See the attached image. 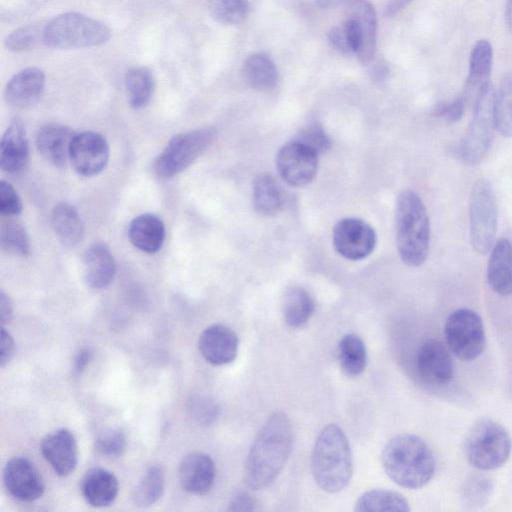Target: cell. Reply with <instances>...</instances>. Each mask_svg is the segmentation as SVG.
Segmentation results:
<instances>
[{"instance_id":"cell-46","label":"cell","mask_w":512,"mask_h":512,"mask_svg":"<svg viewBox=\"0 0 512 512\" xmlns=\"http://www.w3.org/2000/svg\"><path fill=\"white\" fill-rule=\"evenodd\" d=\"M328 39L337 50L346 54L352 53L342 25L332 28L328 34Z\"/></svg>"},{"instance_id":"cell-4","label":"cell","mask_w":512,"mask_h":512,"mask_svg":"<svg viewBox=\"0 0 512 512\" xmlns=\"http://www.w3.org/2000/svg\"><path fill=\"white\" fill-rule=\"evenodd\" d=\"M395 231L401 260L418 267L427 259L430 245V223L420 196L412 190L402 191L396 202Z\"/></svg>"},{"instance_id":"cell-15","label":"cell","mask_w":512,"mask_h":512,"mask_svg":"<svg viewBox=\"0 0 512 512\" xmlns=\"http://www.w3.org/2000/svg\"><path fill=\"white\" fill-rule=\"evenodd\" d=\"M3 481L9 494L23 502L39 499L45 490L39 470L33 462L24 457H14L6 463Z\"/></svg>"},{"instance_id":"cell-6","label":"cell","mask_w":512,"mask_h":512,"mask_svg":"<svg viewBox=\"0 0 512 512\" xmlns=\"http://www.w3.org/2000/svg\"><path fill=\"white\" fill-rule=\"evenodd\" d=\"M512 449L506 429L491 419L477 421L468 432L464 451L469 463L479 470H493L508 460Z\"/></svg>"},{"instance_id":"cell-41","label":"cell","mask_w":512,"mask_h":512,"mask_svg":"<svg viewBox=\"0 0 512 512\" xmlns=\"http://www.w3.org/2000/svg\"><path fill=\"white\" fill-rule=\"evenodd\" d=\"M294 141L305 145L318 155L326 153L331 147L329 137L319 124H311L303 128Z\"/></svg>"},{"instance_id":"cell-53","label":"cell","mask_w":512,"mask_h":512,"mask_svg":"<svg viewBox=\"0 0 512 512\" xmlns=\"http://www.w3.org/2000/svg\"><path fill=\"white\" fill-rule=\"evenodd\" d=\"M350 0H315L317 6L323 9L336 7Z\"/></svg>"},{"instance_id":"cell-42","label":"cell","mask_w":512,"mask_h":512,"mask_svg":"<svg viewBox=\"0 0 512 512\" xmlns=\"http://www.w3.org/2000/svg\"><path fill=\"white\" fill-rule=\"evenodd\" d=\"M43 37V30L36 25H27L11 33L5 42L12 51H24L32 48Z\"/></svg>"},{"instance_id":"cell-14","label":"cell","mask_w":512,"mask_h":512,"mask_svg":"<svg viewBox=\"0 0 512 512\" xmlns=\"http://www.w3.org/2000/svg\"><path fill=\"white\" fill-rule=\"evenodd\" d=\"M318 154L305 145L292 141L284 145L276 157L280 176L295 187L310 183L318 168Z\"/></svg>"},{"instance_id":"cell-36","label":"cell","mask_w":512,"mask_h":512,"mask_svg":"<svg viewBox=\"0 0 512 512\" xmlns=\"http://www.w3.org/2000/svg\"><path fill=\"white\" fill-rule=\"evenodd\" d=\"M164 472L159 465L149 467L133 491L135 505L147 507L156 503L164 491Z\"/></svg>"},{"instance_id":"cell-48","label":"cell","mask_w":512,"mask_h":512,"mask_svg":"<svg viewBox=\"0 0 512 512\" xmlns=\"http://www.w3.org/2000/svg\"><path fill=\"white\" fill-rule=\"evenodd\" d=\"M92 359V352L88 348L80 349L74 357L72 371L74 375L81 374Z\"/></svg>"},{"instance_id":"cell-31","label":"cell","mask_w":512,"mask_h":512,"mask_svg":"<svg viewBox=\"0 0 512 512\" xmlns=\"http://www.w3.org/2000/svg\"><path fill=\"white\" fill-rule=\"evenodd\" d=\"M253 204L258 214L273 216L282 206L280 189L269 173L259 174L253 185Z\"/></svg>"},{"instance_id":"cell-45","label":"cell","mask_w":512,"mask_h":512,"mask_svg":"<svg viewBox=\"0 0 512 512\" xmlns=\"http://www.w3.org/2000/svg\"><path fill=\"white\" fill-rule=\"evenodd\" d=\"M464 107L465 100L459 97L449 103L439 105L436 108V114L444 117L448 122L453 123L462 118Z\"/></svg>"},{"instance_id":"cell-9","label":"cell","mask_w":512,"mask_h":512,"mask_svg":"<svg viewBox=\"0 0 512 512\" xmlns=\"http://www.w3.org/2000/svg\"><path fill=\"white\" fill-rule=\"evenodd\" d=\"M470 240L478 254H486L494 245L497 230V203L487 179L473 186L469 202Z\"/></svg>"},{"instance_id":"cell-27","label":"cell","mask_w":512,"mask_h":512,"mask_svg":"<svg viewBox=\"0 0 512 512\" xmlns=\"http://www.w3.org/2000/svg\"><path fill=\"white\" fill-rule=\"evenodd\" d=\"M52 228L62 244L74 247L84 237V224L78 211L68 203H58L51 213Z\"/></svg>"},{"instance_id":"cell-24","label":"cell","mask_w":512,"mask_h":512,"mask_svg":"<svg viewBox=\"0 0 512 512\" xmlns=\"http://www.w3.org/2000/svg\"><path fill=\"white\" fill-rule=\"evenodd\" d=\"M84 277L94 289L108 286L116 273V263L110 249L101 242L90 245L83 256Z\"/></svg>"},{"instance_id":"cell-38","label":"cell","mask_w":512,"mask_h":512,"mask_svg":"<svg viewBox=\"0 0 512 512\" xmlns=\"http://www.w3.org/2000/svg\"><path fill=\"white\" fill-rule=\"evenodd\" d=\"M0 244L3 251L15 256L25 257L30 253V241L25 228L12 219L1 224Z\"/></svg>"},{"instance_id":"cell-35","label":"cell","mask_w":512,"mask_h":512,"mask_svg":"<svg viewBox=\"0 0 512 512\" xmlns=\"http://www.w3.org/2000/svg\"><path fill=\"white\" fill-rule=\"evenodd\" d=\"M493 490L494 483L490 477L482 473L470 474L461 486V505L468 511L482 509L489 502Z\"/></svg>"},{"instance_id":"cell-23","label":"cell","mask_w":512,"mask_h":512,"mask_svg":"<svg viewBox=\"0 0 512 512\" xmlns=\"http://www.w3.org/2000/svg\"><path fill=\"white\" fill-rule=\"evenodd\" d=\"M487 266V282L501 296L512 294V243L499 239L491 248Z\"/></svg>"},{"instance_id":"cell-17","label":"cell","mask_w":512,"mask_h":512,"mask_svg":"<svg viewBox=\"0 0 512 512\" xmlns=\"http://www.w3.org/2000/svg\"><path fill=\"white\" fill-rule=\"evenodd\" d=\"M41 453L54 472L67 476L76 468L78 447L73 434L67 429H59L47 435L41 442Z\"/></svg>"},{"instance_id":"cell-10","label":"cell","mask_w":512,"mask_h":512,"mask_svg":"<svg viewBox=\"0 0 512 512\" xmlns=\"http://www.w3.org/2000/svg\"><path fill=\"white\" fill-rule=\"evenodd\" d=\"M446 345L462 360L479 357L486 346V336L481 317L473 310L460 308L453 311L444 327Z\"/></svg>"},{"instance_id":"cell-50","label":"cell","mask_w":512,"mask_h":512,"mask_svg":"<svg viewBox=\"0 0 512 512\" xmlns=\"http://www.w3.org/2000/svg\"><path fill=\"white\" fill-rule=\"evenodd\" d=\"M389 65L384 60H378L370 68V77L373 81L381 83L386 80L389 75Z\"/></svg>"},{"instance_id":"cell-30","label":"cell","mask_w":512,"mask_h":512,"mask_svg":"<svg viewBox=\"0 0 512 512\" xmlns=\"http://www.w3.org/2000/svg\"><path fill=\"white\" fill-rule=\"evenodd\" d=\"M357 512L409 511L407 499L396 491L373 489L362 494L355 503Z\"/></svg>"},{"instance_id":"cell-39","label":"cell","mask_w":512,"mask_h":512,"mask_svg":"<svg viewBox=\"0 0 512 512\" xmlns=\"http://www.w3.org/2000/svg\"><path fill=\"white\" fill-rule=\"evenodd\" d=\"M209 10L219 23L238 24L248 14V3L246 0H210Z\"/></svg>"},{"instance_id":"cell-32","label":"cell","mask_w":512,"mask_h":512,"mask_svg":"<svg viewBox=\"0 0 512 512\" xmlns=\"http://www.w3.org/2000/svg\"><path fill=\"white\" fill-rule=\"evenodd\" d=\"M493 49L489 41L478 40L472 48L469 61L468 90L481 89L489 82L492 69Z\"/></svg>"},{"instance_id":"cell-40","label":"cell","mask_w":512,"mask_h":512,"mask_svg":"<svg viewBox=\"0 0 512 512\" xmlns=\"http://www.w3.org/2000/svg\"><path fill=\"white\" fill-rule=\"evenodd\" d=\"M127 447L126 435L120 429H110L101 433L96 441V450L107 457L121 456Z\"/></svg>"},{"instance_id":"cell-19","label":"cell","mask_w":512,"mask_h":512,"mask_svg":"<svg viewBox=\"0 0 512 512\" xmlns=\"http://www.w3.org/2000/svg\"><path fill=\"white\" fill-rule=\"evenodd\" d=\"M216 468L213 460L204 453L193 452L186 455L179 466V480L184 490L202 495L213 486Z\"/></svg>"},{"instance_id":"cell-20","label":"cell","mask_w":512,"mask_h":512,"mask_svg":"<svg viewBox=\"0 0 512 512\" xmlns=\"http://www.w3.org/2000/svg\"><path fill=\"white\" fill-rule=\"evenodd\" d=\"M45 75L37 67H29L19 71L7 83L6 101L16 108H27L36 104L42 96Z\"/></svg>"},{"instance_id":"cell-49","label":"cell","mask_w":512,"mask_h":512,"mask_svg":"<svg viewBox=\"0 0 512 512\" xmlns=\"http://www.w3.org/2000/svg\"><path fill=\"white\" fill-rule=\"evenodd\" d=\"M254 500L247 493H240L234 497L228 508L231 511H251L254 510Z\"/></svg>"},{"instance_id":"cell-13","label":"cell","mask_w":512,"mask_h":512,"mask_svg":"<svg viewBox=\"0 0 512 512\" xmlns=\"http://www.w3.org/2000/svg\"><path fill=\"white\" fill-rule=\"evenodd\" d=\"M416 369L423 383L443 387L454 377V364L447 345L437 339L425 341L416 356Z\"/></svg>"},{"instance_id":"cell-1","label":"cell","mask_w":512,"mask_h":512,"mask_svg":"<svg viewBox=\"0 0 512 512\" xmlns=\"http://www.w3.org/2000/svg\"><path fill=\"white\" fill-rule=\"evenodd\" d=\"M293 429L283 412L271 414L258 432L244 465V481L253 490L270 486L292 450Z\"/></svg>"},{"instance_id":"cell-16","label":"cell","mask_w":512,"mask_h":512,"mask_svg":"<svg viewBox=\"0 0 512 512\" xmlns=\"http://www.w3.org/2000/svg\"><path fill=\"white\" fill-rule=\"evenodd\" d=\"M238 337L233 330L223 324L207 327L199 338V351L212 365H226L233 362L238 352Z\"/></svg>"},{"instance_id":"cell-22","label":"cell","mask_w":512,"mask_h":512,"mask_svg":"<svg viewBox=\"0 0 512 512\" xmlns=\"http://www.w3.org/2000/svg\"><path fill=\"white\" fill-rule=\"evenodd\" d=\"M74 135L65 125L47 124L37 134V149L47 162L56 167H64L69 160Z\"/></svg>"},{"instance_id":"cell-21","label":"cell","mask_w":512,"mask_h":512,"mask_svg":"<svg viewBox=\"0 0 512 512\" xmlns=\"http://www.w3.org/2000/svg\"><path fill=\"white\" fill-rule=\"evenodd\" d=\"M346 17L353 21L360 37L356 55L362 64H368L376 51L377 22L374 7L367 0H354L347 9Z\"/></svg>"},{"instance_id":"cell-28","label":"cell","mask_w":512,"mask_h":512,"mask_svg":"<svg viewBox=\"0 0 512 512\" xmlns=\"http://www.w3.org/2000/svg\"><path fill=\"white\" fill-rule=\"evenodd\" d=\"M242 77L249 87L256 90H266L276 84L278 73L269 56L263 53H255L244 61Z\"/></svg>"},{"instance_id":"cell-43","label":"cell","mask_w":512,"mask_h":512,"mask_svg":"<svg viewBox=\"0 0 512 512\" xmlns=\"http://www.w3.org/2000/svg\"><path fill=\"white\" fill-rule=\"evenodd\" d=\"M188 410L191 416L203 425L212 424L218 416V406L211 399L203 396L191 397Z\"/></svg>"},{"instance_id":"cell-2","label":"cell","mask_w":512,"mask_h":512,"mask_svg":"<svg viewBox=\"0 0 512 512\" xmlns=\"http://www.w3.org/2000/svg\"><path fill=\"white\" fill-rule=\"evenodd\" d=\"M381 462L387 476L397 485L418 489L433 478L436 470L435 455L419 436L399 434L385 445Z\"/></svg>"},{"instance_id":"cell-54","label":"cell","mask_w":512,"mask_h":512,"mask_svg":"<svg viewBox=\"0 0 512 512\" xmlns=\"http://www.w3.org/2000/svg\"><path fill=\"white\" fill-rule=\"evenodd\" d=\"M505 21L509 31L512 33V0H507L505 8Z\"/></svg>"},{"instance_id":"cell-29","label":"cell","mask_w":512,"mask_h":512,"mask_svg":"<svg viewBox=\"0 0 512 512\" xmlns=\"http://www.w3.org/2000/svg\"><path fill=\"white\" fill-rule=\"evenodd\" d=\"M315 309L310 294L301 287L289 288L283 298L282 311L285 322L294 328L307 323Z\"/></svg>"},{"instance_id":"cell-7","label":"cell","mask_w":512,"mask_h":512,"mask_svg":"<svg viewBox=\"0 0 512 512\" xmlns=\"http://www.w3.org/2000/svg\"><path fill=\"white\" fill-rule=\"evenodd\" d=\"M495 90L490 82L477 93L474 114L460 145V157L467 165L480 163L493 140Z\"/></svg>"},{"instance_id":"cell-5","label":"cell","mask_w":512,"mask_h":512,"mask_svg":"<svg viewBox=\"0 0 512 512\" xmlns=\"http://www.w3.org/2000/svg\"><path fill=\"white\" fill-rule=\"evenodd\" d=\"M110 38L103 23L79 13H64L51 19L43 28V41L58 49L99 46Z\"/></svg>"},{"instance_id":"cell-8","label":"cell","mask_w":512,"mask_h":512,"mask_svg":"<svg viewBox=\"0 0 512 512\" xmlns=\"http://www.w3.org/2000/svg\"><path fill=\"white\" fill-rule=\"evenodd\" d=\"M214 128H200L175 135L158 155L155 173L169 179L189 167L214 141Z\"/></svg>"},{"instance_id":"cell-26","label":"cell","mask_w":512,"mask_h":512,"mask_svg":"<svg viewBox=\"0 0 512 512\" xmlns=\"http://www.w3.org/2000/svg\"><path fill=\"white\" fill-rule=\"evenodd\" d=\"M129 239L140 251L153 254L158 252L165 240V225L153 214L135 217L129 225Z\"/></svg>"},{"instance_id":"cell-25","label":"cell","mask_w":512,"mask_h":512,"mask_svg":"<svg viewBox=\"0 0 512 512\" xmlns=\"http://www.w3.org/2000/svg\"><path fill=\"white\" fill-rule=\"evenodd\" d=\"M81 493L93 507H105L114 502L119 484L115 475L104 468L88 470L81 480Z\"/></svg>"},{"instance_id":"cell-37","label":"cell","mask_w":512,"mask_h":512,"mask_svg":"<svg viewBox=\"0 0 512 512\" xmlns=\"http://www.w3.org/2000/svg\"><path fill=\"white\" fill-rule=\"evenodd\" d=\"M494 121L501 135L512 137V74L505 76L495 91Z\"/></svg>"},{"instance_id":"cell-51","label":"cell","mask_w":512,"mask_h":512,"mask_svg":"<svg viewBox=\"0 0 512 512\" xmlns=\"http://www.w3.org/2000/svg\"><path fill=\"white\" fill-rule=\"evenodd\" d=\"M0 313L2 324L8 323L12 319V304L9 297L3 291L0 293Z\"/></svg>"},{"instance_id":"cell-33","label":"cell","mask_w":512,"mask_h":512,"mask_svg":"<svg viewBox=\"0 0 512 512\" xmlns=\"http://www.w3.org/2000/svg\"><path fill=\"white\" fill-rule=\"evenodd\" d=\"M338 359L342 371L350 377L360 375L367 363L363 340L355 334L345 335L338 344Z\"/></svg>"},{"instance_id":"cell-3","label":"cell","mask_w":512,"mask_h":512,"mask_svg":"<svg viewBox=\"0 0 512 512\" xmlns=\"http://www.w3.org/2000/svg\"><path fill=\"white\" fill-rule=\"evenodd\" d=\"M312 474L324 491L343 490L353 473V457L349 441L336 424H328L319 433L312 452Z\"/></svg>"},{"instance_id":"cell-44","label":"cell","mask_w":512,"mask_h":512,"mask_svg":"<svg viewBox=\"0 0 512 512\" xmlns=\"http://www.w3.org/2000/svg\"><path fill=\"white\" fill-rule=\"evenodd\" d=\"M22 211V202L15 188L7 181L0 183V213L3 216H16Z\"/></svg>"},{"instance_id":"cell-18","label":"cell","mask_w":512,"mask_h":512,"mask_svg":"<svg viewBox=\"0 0 512 512\" xmlns=\"http://www.w3.org/2000/svg\"><path fill=\"white\" fill-rule=\"evenodd\" d=\"M29 162V144L23 121L15 117L5 130L0 144L1 169L9 174L22 172Z\"/></svg>"},{"instance_id":"cell-52","label":"cell","mask_w":512,"mask_h":512,"mask_svg":"<svg viewBox=\"0 0 512 512\" xmlns=\"http://www.w3.org/2000/svg\"><path fill=\"white\" fill-rule=\"evenodd\" d=\"M411 1L412 0H391L385 8V15L387 17L394 16Z\"/></svg>"},{"instance_id":"cell-34","label":"cell","mask_w":512,"mask_h":512,"mask_svg":"<svg viewBox=\"0 0 512 512\" xmlns=\"http://www.w3.org/2000/svg\"><path fill=\"white\" fill-rule=\"evenodd\" d=\"M125 88L130 106L133 109L145 107L154 91V78L145 67H133L125 74Z\"/></svg>"},{"instance_id":"cell-47","label":"cell","mask_w":512,"mask_h":512,"mask_svg":"<svg viewBox=\"0 0 512 512\" xmlns=\"http://www.w3.org/2000/svg\"><path fill=\"white\" fill-rule=\"evenodd\" d=\"M14 340L11 336V334L2 327L1 329V356H0V363L1 366H5L10 359L12 358L14 354Z\"/></svg>"},{"instance_id":"cell-12","label":"cell","mask_w":512,"mask_h":512,"mask_svg":"<svg viewBox=\"0 0 512 512\" xmlns=\"http://www.w3.org/2000/svg\"><path fill=\"white\" fill-rule=\"evenodd\" d=\"M109 154L105 137L94 131H84L74 135L69 161L78 174L92 177L105 169Z\"/></svg>"},{"instance_id":"cell-11","label":"cell","mask_w":512,"mask_h":512,"mask_svg":"<svg viewBox=\"0 0 512 512\" xmlns=\"http://www.w3.org/2000/svg\"><path fill=\"white\" fill-rule=\"evenodd\" d=\"M333 246L348 260L368 257L376 246V233L365 221L358 218H344L333 229Z\"/></svg>"}]
</instances>
